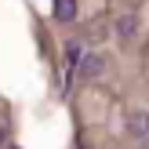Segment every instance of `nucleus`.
<instances>
[{"label":"nucleus","instance_id":"obj_1","mask_svg":"<svg viewBox=\"0 0 149 149\" xmlns=\"http://www.w3.org/2000/svg\"><path fill=\"white\" fill-rule=\"evenodd\" d=\"M102 69H106V58H102V55H84V58L77 62V73H80L84 80L102 77Z\"/></svg>","mask_w":149,"mask_h":149},{"label":"nucleus","instance_id":"obj_3","mask_svg":"<svg viewBox=\"0 0 149 149\" xmlns=\"http://www.w3.org/2000/svg\"><path fill=\"white\" fill-rule=\"evenodd\" d=\"M127 131H131L135 138H146V135H149V109H138V113L127 116Z\"/></svg>","mask_w":149,"mask_h":149},{"label":"nucleus","instance_id":"obj_5","mask_svg":"<svg viewBox=\"0 0 149 149\" xmlns=\"http://www.w3.org/2000/svg\"><path fill=\"white\" fill-rule=\"evenodd\" d=\"M4 142H7V127L0 124V146H4Z\"/></svg>","mask_w":149,"mask_h":149},{"label":"nucleus","instance_id":"obj_2","mask_svg":"<svg viewBox=\"0 0 149 149\" xmlns=\"http://www.w3.org/2000/svg\"><path fill=\"white\" fill-rule=\"evenodd\" d=\"M116 36H120L124 44L135 40L138 36V15H120V18H116Z\"/></svg>","mask_w":149,"mask_h":149},{"label":"nucleus","instance_id":"obj_4","mask_svg":"<svg viewBox=\"0 0 149 149\" xmlns=\"http://www.w3.org/2000/svg\"><path fill=\"white\" fill-rule=\"evenodd\" d=\"M58 18H62V22H73V18H77V4H73V0H58Z\"/></svg>","mask_w":149,"mask_h":149}]
</instances>
